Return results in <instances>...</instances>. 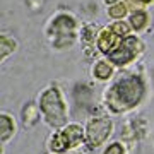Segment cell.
Returning <instances> with one entry per match:
<instances>
[{
    "instance_id": "obj_12",
    "label": "cell",
    "mask_w": 154,
    "mask_h": 154,
    "mask_svg": "<svg viewBox=\"0 0 154 154\" xmlns=\"http://www.w3.org/2000/svg\"><path fill=\"white\" fill-rule=\"evenodd\" d=\"M108 14H110L111 17H115V19H120V17H123L127 14V5L125 4H122V2H116L115 5L110 7Z\"/></svg>"
},
{
    "instance_id": "obj_3",
    "label": "cell",
    "mask_w": 154,
    "mask_h": 154,
    "mask_svg": "<svg viewBox=\"0 0 154 154\" xmlns=\"http://www.w3.org/2000/svg\"><path fill=\"white\" fill-rule=\"evenodd\" d=\"M50 34L53 38V45L58 48L70 46L75 38V21L70 16H58L51 22Z\"/></svg>"
},
{
    "instance_id": "obj_9",
    "label": "cell",
    "mask_w": 154,
    "mask_h": 154,
    "mask_svg": "<svg viewBox=\"0 0 154 154\" xmlns=\"http://www.w3.org/2000/svg\"><path fill=\"white\" fill-rule=\"evenodd\" d=\"M147 21H149L147 14L142 12V11L134 12L132 17H130V24H132V28L135 29V31H140V29L146 28V26H147Z\"/></svg>"
},
{
    "instance_id": "obj_2",
    "label": "cell",
    "mask_w": 154,
    "mask_h": 154,
    "mask_svg": "<svg viewBox=\"0 0 154 154\" xmlns=\"http://www.w3.org/2000/svg\"><path fill=\"white\" fill-rule=\"evenodd\" d=\"M41 111H43L45 118L51 127H63L65 123V118H67V113H65V105L60 98V93L58 89L51 88L48 89L46 93L41 96Z\"/></svg>"
},
{
    "instance_id": "obj_10",
    "label": "cell",
    "mask_w": 154,
    "mask_h": 154,
    "mask_svg": "<svg viewBox=\"0 0 154 154\" xmlns=\"http://www.w3.org/2000/svg\"><path fill=\"white\" fill-rule=\"evenodd\" d=\"M113 74V67L108 63V62H98L96 65H94V75L98 77V79H108V77Z\"/></svg>"
},
{
    "instance_id": "obj_11",
    "label": "cell",
    "mask_w": 154,
    "mask_h": 154,
    "mask_svg": "<svg viewBox=\"0 0 154 154\" xmlns=\"http://www.w3.org/2000/svg\"><path fill=\"white\" fill-rule=\"evenodd\" d=\"M0 48H2V51H0V57L2 58H5L9 53H12L14 50H16V41L12 38H7L5 34L2 36V39H0Z\"/></svg>"
},
{
    "instance_id": "obj_7",
    "label": "cell",
    "mask_w": 154,
    "mask_h": 154,
    "mask_svg": "<svg viewBox=\"0 0 154 154\" xmlns=\"http://www.w3.org/2000/svg\"><path fill=\"white\" fill-rule=\"evenodd\" d=\"M120 45V36L113 31V29H103L101 33H99V38H98V46L99 50L106 53V55H110L111 51L116 48Z\"/></svg>"
},
{
    "instance_id": "obj_5",
    "label": "cell",
    "mask_w": 154,
    "mask_h": 154,
    "mask_svg": "<svg viewBox=\"0 0 154 154\" xmlns=\"http://www.w3.org/2000/svg\"><path fill=\"white\" fill-rule=\"evenodd\" d=\"M111 134V122L108 118H93L86 128V140L89 147H98Z\"/></svg>"
},
{
    "instance_id": "obj_8",
    "label": "cell",
    "mask_w": 154,
    "mask_h": 154,
    "mask_svg": "<svg viewBox=\"0 0 154 154\" xmlns=\"http://www.w3.org/2000/svg\"><path fill=\"white\" fill-rule=\"evenodd\" d=\"M0 125H2L0 127V137H2V140H7L14 134V120L11 116L2 115L0 116Z\"/></svg>"
},
{
    "instance_id": "obj_14",
    "label": "cell",
    "mask_w": 154,
    "mask_h": 154,
    "mask_svg": "<svg viewBox=\"0 0 154 154\" xmlns=\"http://www.w3.org/2000/svg\"><path fill=\"white\" fill-rule=\"evenodd\" d=\"M111 29H113L118 36H123V38L128 36V26H127L125 22H115V24L111 26Z\"/></svg>"
},
{
    "instance_id": "obj_4",
    "label": "cell",
    "mask_w": 154,
    "mask_h": 154,
    "mask_svg": "<svg viewBox=\"0 0 154 154\" xmlns=\"http://www.w3.org/2000/svg\"><path fill=\"white\" fill-rule=\"evenodd\" d=\"M82 137H84V132H82L81 127L79 125H69L51 139V144H50V146H51V149H53L55 152H62V151H65V149L79 146V144L82 142Z\"/></svg>"
},
{
    "instance_id": "obj_6",
    "label": "cell",
    "mask_w": 154,
    "mask_h": 154,
    "mask_svg": "<svg viewBox=\"0 0 154 154\" xmlns=\"http://www.w3.org/2000/svg\"><path fill=\"white\" fill-rule=\"evenodd\" d=\"M139 50H140L139 39L134 38V36H127V38L122 39L120 45H118L108 57H110L111 62L116 63V65H125V63H128L134 57L137 55Z\"/></svg>"
},
{
    "instance_id": "obj_16",
    "label": "cell",
    "mask_w": 154,
    "mask_h": 154,
    "mask_svg": "<svg viewBox=\"0 0 154 154\" xmlns=\"http://www.w3.org/2000/svg\"><path fill=\"white\" fill-rule=\"evenodd\" d=\"M139 2H142V4H147V2H151V0H139Z\"/></svg>"
},
{
    "instance_id": "obj_1",
    "label": "cell",
    "mask_w": 154,
    "mask_h": 154,
    "mask_svg": "<svg viewBox=\"0 0 154 154\" xmlns=\"http://www.w3.org/2000/svg\"><path fill=\"white\" fill-rule=\"evenodd\" d=\"M144 94V84L139 77H125L113 86L106 94V103L111 111H125L135 106Z\"/></svg>"
},
{
    "instance_id": "obj_13",
    "label": "cell",
    "mask_w": 154,
    "mask_h": 154,
    "mask_svg": "<svg viewBox=\"0 0 154 154\" xmlns=\"http://www.w3.org/2000/svg\"><path fill=\"white\" fill-rule=\"evenodd\" d=\"M36 118H38V113H36V108H34V105H29L26 110H24V115H22V120L26 122V123H34L36 122Z\"/></svg>"
},
{
    "instance_id": "obj_15",
    "label": "cell",
    "mask_w": 154,
    "mask_h": 154,
    "mask_svg": "<svg viewBox=\"0 0 154 154\" xmlns=\"http://www.w3.org/2000/svg\"><path fill=\"white\" fill-rule=\"evenodd\" d=\"M105 154H123V147H122L120 144H111L110 147L106 149Z\"/></svg>"
}]
</instances>
